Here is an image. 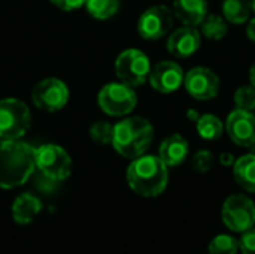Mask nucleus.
Returning <instances> with one entry per match:
<instances>
[{
  "label": "nucleus",
  "mask_w": 255,
  "mask_h": 254,
  "mask_svg": "<svg viewBox=\"0 0 255 254\" xmlns=\"http://www.w3.org/2000/svg\"><path fill=\"white\" fill-rule=\"evenodd\" d=\"M250 81H251V85L255 87V63L253 64L251 70H250Z\"/></svg>",
  "instance_id": "2f4dec72"
},
{
  "label": "nucleus",
  "mask_w": 255,
  "mask_h": 254,
  "mask_svg": "<svg viewBox=\"0 0 255 254\" xmlns=\"http://www.w3.org/2000/svg\"><path fill=\"white\" fill-rule=\"evenodd\" d=\"M202 34L209 40H221L229 31V25L224 16L217 13H208L200 24Z\"/></svg>",
  "instance_id": "412c9836"
},
{
  "label": "nucleus",
  "mask_w": 255,
  "mask_h": 254,
  "mask_svg": "<svg viewBox=\"0 0 255 254\" xmlns=\"http://www.w3.org/2000/svg\"><path fill=\"white\" fill-rule=\"evenodd\" d=\"M188 153H190L188 141L179 133L166 138L158 148V157L163 160V163L167 168L179 166L181 163H184V160L188 157Z\"/></svg>",
  "instance_id": "2eb2a0df"
},
{
  "label": "nucleus",
  "mask_w": 255,
  "mask_h": 254,
  "mask_svg": "<svg viewBox=\"0 0 255 254\" xmlns=\"http://www.w3.org/2000/svg\"><path fill=\"white\" fill-rule=\"evenodd\" d=\"M233 177L245 192L255 193V153L241 156L235 160Z\"/></svg>",
  "instance_id": "a211bd4d"
},
{
  "label": "nucleus",
  "mask_w": 255,
  "mask_h": 254,
  "mask_svg": "<svg viewBox=\"0 0 255 254\" xmlns=\"http://www.w3.org/2000/svg\"><path fill=\"white\" fill-rule=\"evenodd\" d=\"M187 115H188V118H190V120H193V121H197V118H199V114H197L194 109H190Z\"/></svg>",
  "instance_id": "7c9ffc66"
},
{
  "label": "nucleus",
  "mask_w": 255,
  "mask_h": 254,
  "mask_svg": "<svg viewBox=\"0 0 255 254\" xmlns=\"http://www.w3.org/2000/svg\"><path fill=\"white\" fill-rule=\"evenodd\" d=\"M154 139V127L143 117H128L114 126L112 147L124 159H136L146 153Z\"/></svg>",
  "instance_id": "7ed1b4c3"
},
{
  "label": "nucleus",
  "mask_w": 255,
  "mask_h": 254,
  "mask_svg": "<svg viewBox=\"0 0 255 254\" xmlns=\"http://www.w3.org/2000/svg\"><path fill=\"white\" fill-rule=\"evenodd\" d=\"M34 150L19 139H3L0 142V189L19 187L30 178L36 169Z\"/></svg>",
  "instance_id": "f257e3e1"
},
{
  "label": "nucleus",
  "mask_w": 255,
  "mask_h": 254,
  "mask_svg": "<svg viewBox=\"0 0 255 254\" xmlns=\"http://www.w3.org/2000/svg\"><path fill=\"white\" fill-rule=\"evenodd\" d=\"M151 72V61L145 52L136 48L123 51L115 61L118 79L130 87H139L146 82Z\"/></svg>",
  "instance_id": "0eeeda50"
},
{
  "label": "nucleus",
  "mask_w": 255,
  "mask_h": 254,
  "mask_svg": "<svg viewBox=\"0 0 255 254\" xmlns=\"http://www.w3.org/2000/svg\"><path fill=\"white\" fill-rule=\"evenodd\" d=\"M196 129H197V133L203 139H206V141H217V139L221 138V135L224 132V124H223V121L217 115L205 114V115L197 118Z\"/></svg>",
  "instance_id": "aec40b11"
},
{
  "label": "nucleus",
  "mask_w": 255,
  "mask_h": 254,
  "mask_svg": "<svg viewBox=\"0 0 255 254\" xmlns=\"http://www.w3.org/2000/svg\"><path fill=\"white\" fill-rule=\"evenodd\" d=\"M31 124L28 106L15 97L0 100V138L19 139L27 133Z\"/></svg>",
  "instance_id": "20e7f679"
},
{
  "label": "nucleus",
  "mask_w": 255,
  "mask_h": 254,
  "mask_svg": "<svg viewBox=\"0 0 255 254\" xmlns=\"http://www.w3.org/2000/svg\"><path fill=\"white\" fill-rule=\"evenodd\" d=\"M220 160H221V163L224 166H233V163H235V159H233V156L230 153H223Z\"/></svg>",
  "instance_id": "c756f323"
},
{
  "label": "nucleus",
  "mask_w": 255,
  "mask_h": 254,
  "mask_svg": "<svg viewBox=\"0 0 255 254\" xmlns=\"http://www.w3.org/2000/svg\"><path fill=\"white\" fill-rule=\"evenodd\" d=\"M209 254H238L239 252V241L232 235H217L208 247Z\"/></svg>",
  "instance_id": "5701e85b"
},
{
  "label": "nucleus",
  "mask_w": 255,
  "mask_h": 254,
  "mask_svg": "<svg viewBox=\"0 0 255 254\" xmlns=\"http://www.w3.org/2000/svg\"><path fill=\"white\" fill-rule=\"evenodd\" d=\"M100 109L111 117H123L130 114L137 103L133 87L124 82H109L102 87L97 97Z\"/></svg>",
  "instance_id": "423d86ee"
},
{
  "label": "nucleus",
  "mask_w": 255,
  "mask_h": 254,
  "mask_svg": "<svg viewBox=\"0 0 255 254\" xmlns=\"http://www.w3.org/2000/svg\"><path fill=\"white\" fill-rule=\"evenodd\" d=\"M253 12V0H224L223 15L226 21L233 24H244L250 19Z\"/></svg>",
  "instance_id": "6ab92c4d"
},
{
  "label": "nucleus",
  "mask_w": 255,
  "mask_h": 254,
  "mask_svg": "<svg viewBox=\"0 0 255 254\" xmlns=\"http://www.w3.org/2000/svg\"><path fill=\"white\" fill-rule=\"evenodd\" d=\"M34 163L40 174L51 181H63L72 172V159L64 148L43 144L34 150Z\"/></svg>",
  "instance_id": "39448f33"
},
{
  "label": "nucleus",
  "mask_w": 255,
  "mask_h": 254,
  "mask_svg": "<svg viewBox=\"0 0 255 254\" xmlns=\"http://www.w3.org/2000/svg\"><path fill=\"white\" fill-rule=\"evenodd\" d=\"M173 15L184 25L197 27L208 15V0H173Z\"/></svg>",
  "instance_id": "dca6fc26"
},
{
  "label": "nucleus",
  "mask_w": 255,
  "mask_h": 254,
  "mask_svg": "<svg viewBox=\"0 0 255 254\" xmlns=\"http://www.w3.org/2000/svg\"><path fill=\"white\" fill-rule=\"evenodd\" d=\"M235 103L238 109L255 111V87L242 85L235 91Z\"/></svg>",
  "instance_id": "b1692460"
},
{
  "label": "nucleus",
  "mask_w": 255,
  "mask_h": 254,
  "mask_svg": "<svg viewBox=\"0 0 255 254\" xmlns=\"http://www.w3.org/2000/svg\"><path fill=\"white\" fill-rule=\"evenodd\" d=\"M202 43L200 31L196 27L184 25L176 28L167 39V49L178 58H187L197 52Z\"/></svg>",
  "instance_id": "4468645a"
},
{
  "label": "nucleus",
  "mask_w": 255,
  "mask_h": 254,
  "mask_svg": "<svg viewBox=\"0 0 255 254\" xmlns=\"http://www.w3.org/2000/svg\"><path fill=\"white\" fill-rule=\"evenodd\" d=\"M253 10L255 12V0H253Z\"/></svg>",
  "instance_id": "473e14b6"
},
{
  "label": "nucleus",
  "mask_w": 255,
  "mask_h": 254,
  "mask_svg": "<svg viewBox=\"0 0 255 254\" xmlns=\"http://www.w3.org/2000/svg\"><path fill=\"white\" fill-rule=\"evenodd\" d=\"M247 36L250 37V40L255 42V18H253L247 25Z\"/></svg>",
  "instance_id": "c85d7f7f"
},
{
  "label": "nucleus",
  "mask_w": 255,
  "mask_h": 254,
  "mask_svg": "<svg viewBox=\"0 0 255 254\" xmlns=\"http://www.w3.org/2000/svg\"><path fill=\"white\" fill-rule=\"evenodd\" d=\"M212 165H214V154L209 150H200L193 157V168L200 174L208 172L212 168Z\"/></svg>",
  "instance_id": "a878e982"
},
{
  "label": "nucleus",
  "mask_w": 255,
  "mask_h": 254,
  "mask_svg": "<svg viewBox=\"0 0 255 254\" xmlns=\"http://www.w3.org/2000/svg\"><path fill=\"white\" fill-rule=\"evenodd\" d=\"M239 250L242 254H255V228L242 234L239 240Z\"/></svg>",
  "instance_id": "bb28decb"
},
{
  "label": "nucleus",
  "mask_w": 255,
  "mask_h": 254,
  "mask_svg": "<svg viewBox=\"0 0 255 254\" xmlns=\"http://www.w3.org/2000/svg\"><path fill=\"white\" fill-rule=\"evenodd\" d=\"M184 85L191 97L205 102L217 97L221 82L218 75L212 69L197 66L185 73Z\"/></svg>",
  "instance_id": "9b49d317"
},
{
  "label": "nucleus",
  "mask_w": 255,
  "mask_h": 254,
  "mask_svg": "<svg viewBox=\"0 0 255 254\" xmlns=\"http://www.w3.org/2000/svg\"><path fill=\"white\" fill-rule=\"evenodd\" d=\"M221 217L230 231L244 234L255 226V204L245 195H232L223 204Z\"/></svg>",
  "instance_id": "6e6552de"
},
{
  "label": "nucleus",
  "mask_w": 255,
  "mask_h": 254,
  "mask_svg": "<svg viewBox=\"0 0 255 254\" xmlns=\"http://www.w3.org/2000/svg\"><path fill=\"white\" fill-rule=\"evenodd\" d=\"M114 135V126L108 121H96L90 127V136L94 142L100 145H108L112 142Z\"/></svg>",
  "instance_id": "393cba45"
},
{
  "label": "nucleus",
  "mask_w": 255,
  "mask_h": 254,
  "mask_svg": "<svg viewBox=\"0 0 255 254\" xmlns=\"http://www.w3.org/2000/svg\"><path fill=\"white\" fill-rule=\"evenodd\" d=\"M121 6V0H87L85 7L96 19L112 18Z\"/></svg>",
  "instance_id": "4be33fe9"
},
{
  "label": "nucleus",
  "mask_w": 255,
  "mask_h": 254,
  "mask_svg": "<svg viewBox=\"0 0 255 254\" xmlns=\"http://www.w3.org/2000/svg\"><path fill=\"white\" fill-rule=\"evenodd\" d=\"M229 138L239 147H255V114L253 111L235 109L226 121Z\"/></svg>",
  "instance_id": "f8f14e48"
},
{
  "label": "nucleus",
  "mask_w": 255,
  "mask_h": 254,
  "mask_svg": "<svg viewBox=\"0 0 255 254\" xmlns=\"http://www.w3.org/2000/svg\"><path fill=\"white\" fill-rule=\"evenodd\" d=\"M49 1L63 10H75V9L82 7L87 0H49Z\"/></svg>",
  "instance_id": "cd10ccee"
},
{
  "label": "nucleus",
  "mask_w": 255,
  "mask_h": 254,
  "mask_svg": "<svg viewBox=\"0 0 255 254\" xmlns=\"http://www.w3.org/2000/svg\"><path fill=\"white\" fill-rule=\"evenodd\" d=\"M31 100L40 111L57 112L66 106L69 100V88L58 78H46L34 85Z\"/></svg>",
  "instance_id": "9d476101"
},
{
  "label": "nucleus",
  "mask_w": 255,
  "mask_h": 254,
  "mask_svg": "<svg viewBox=\"0 0 255 254\" xmlns=\"http://www.w3.org/2000/svg\"><path fill=\"white\" fill-rule=\"evenodd\" d=\"M184 78L185 73L178 63L172 60H163L151 67L148 79L154 90L163 94H169L184 85Z\"/></svg>",
  "instance_id": "ddd939ff"
},
{
  "label": "nucleus",
  "mask_w": 255,
  "mask_h": 254,
  "mask_svg": "<svg viewBox=\"0 0 255 254\" xmlns=\"http://www.w3.org/2000/svg\"><path fill=\"white\" fill-rule=\"evenodd\" d=\"M127 183L139 196L157 198L167 187L169 169L158 156L142 154L127 168Z\"/></svg>",
  "instance_id": "f03ea898"
},
{
  "label": "nucleus",
  "mask_w": 255,
  "mask_h": 254,
  "mask_svg": "<svg viewBox=\"0 0 255 254\" xmlns=\"http://www.w3.org/2000/svg\"><path fill=\"white\" fill-rule=\"evenodd\" d=\"M173 16V10L169 6L154 4L139 16L137 33L146 40H158L172 30Z\"/></svg>",
  "instance_id": "1a4fd4ad"
},
{
  "label": "nucleus",
  "mask_w": 255,
  "mask_h": 254,
  "mask_svg": "<svg viewBox=\"0 0 255 254\" xmlns=\"http://www.w3.org/2000/svg\"><path fill=\"white\" fill-rule=\"evenodd\" d=\"M42 211V202L31 193L19 195L12 204V219L18 225H30Z\"/></svg>",
  "instance_id": "f3484780"
}]
</instances>
